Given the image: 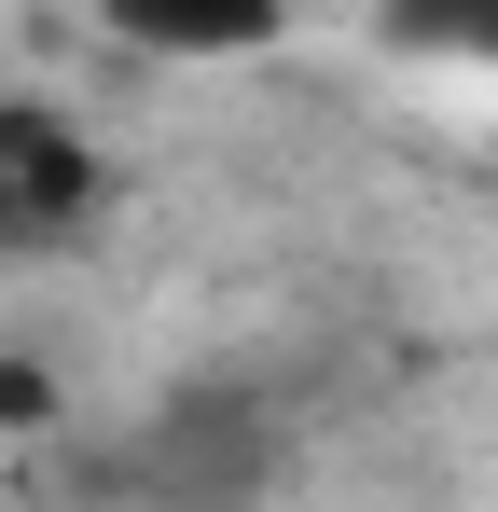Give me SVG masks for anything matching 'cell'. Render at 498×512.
<instances>
[{"label": "cell", "instance_id": "obj_1", "mask_svg": "<svg viewBox=\"0 0 498 512\" xmlns=\"http://www.w3.org/2000/svg\"><path fill=\"white\" fill-rule=\"evenodd\" d=\"M291 485V429L263 388H180L125 429V512H263Z\"/></svg>", "mask_w": 498, "mask_h": 512}, {"label": "cell", "instance_id": "obj_2", "mask_svg": "<svg viewBox=\"0 0 498 512\" xmlns=\"http://www.w3.org/2000/svg\"><path fill=\"white\" fill-rule=\"evenodd\" d=\"M0 429H56V374L42 360H0Z\"/></svg>", "mask_w": 498, "mask_h": 512}, {"label": "cell", "instance_id": "obj_3", "mask_svg": "<svg viewBox=\"0 0 498 512\" xmlns=\"http://www.w3.org/2000/svg\"><path fill=\"white\" fill-rule=\"evenodd\" d=\"M402 42H429V56H498V14H457V28H443V14H415Z\"/></svg>", "mask_w": 498, "mask_h": 512}]
</instances>
